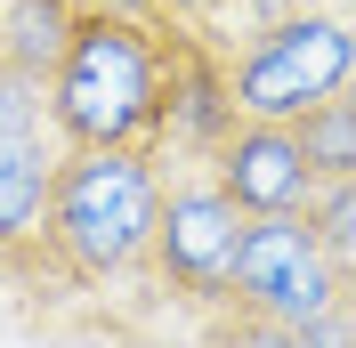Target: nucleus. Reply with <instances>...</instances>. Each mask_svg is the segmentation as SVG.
<instances>
[{
  "label": "nucleus",
  "mask_w": 356,
  "mask_h": 348,
  "mask_svg": "<svg viewBox=\"0 0 356 348\" xmlns=\"http://www.w3.org/2000/svg\"><path fill=\"white\" fill-rule=\"evenodd\" d=\"M162 203V154L138 146H65L57 178H49V211L33 260L57 283H122L146 267V235H154Z\"/></svg>",
  "instance_id": "nucleus-1"
},
{
  "label": "nucleus",
  "mask_w": 356,
  "mask_h": 348,
  "mask_svg": "<svg viewBox=\"0 0 356 348\" xmlns=\"http://www.w3.org/2000/svg\"><path fill=\"white\" fill-rule=\"evenodd\" d=\"M65 146H138L162 154V17L73 8V33L41 81Z\"/></svg>",
  "instance_id": "nucleus-2"
},
{
  "label": "nucleus",
  "mask_w": 356,
  "mask_h": 348,
  "mask_svg": "<svg viewBox=\"0 0 356 348\" xmlns=\"http://www.w3.org/2000/svg\"><path fill=\"white\" fill-rule=\"evenodd\" d=\"M348 65H356V41H348L340 0H316V8H291L275 24H251L243 41L227 49L235 122H300L332 89H348Z\"/></svg>",
  "instance_id": "nucleus-3"
},
{
  "label": "nucleus",
  "mask_w": 356,
  "mask_h": 348,
  "mask_svg": "<svg viewBox=\"0 0 356 348\" xmlns=\"http://www.w3.org/2000/svg\"><path fill=\"white\" fill-rule=\"evenodd\" d=\"M340 300H348V267L324 260V243L308 235L300 211L243 219V243H235V260H227L219 308L259 316V324H316V316L340 308Z\"/></svg>",
  "instance_id": "nucleus-4"
},
{
  "label": "nucleus",
  "mask_w": 356,
  "mask_h": 348,
  "mask_svg": "<svg viewBox=\"0 0 356 348\" xmlns=\"http://www.w3.org/2000/svg\"><path fill=\"white\" fill-rule=\"evenodd\" d=\"M235 243H243V211L211 187V171L162 178L154 235H146V276H154L178 308H219Z\"/></svg>",
  "instance_id": "nucleus-5"
},
{
  "label": "nucleus",
  "mask_w": 356,
  "mask_h": 348,
  "mask_svg": "<svg viewBox=\"0 0 356 348\" xmlns=\"http://www.w3.org/2000/svg\"><path fill=\"white\" fill-rule=\"evenodd\" d=\"M57 162H65V138L49 122L41 81L0 73V267H33Z\"/></svg>",
  "instance_id": "nucleus-6"
},
{
  "label": "nucleus",
  "mask_w": 356,
  "mask_h": 348,
  "mask_svg": "<svg viewBox=\"0 0 356 348\" xmlns=\"http://www.w3.org/2000/svg\"><path fill=\"white\" fill-rule=\"evenodd\" d=\"M235 130L227 97V49L186 17H162V146L186 162H211V146Z\"/></svg>",
  "instance_id": "nucleus-7"
},
{
  "label": "nucleus",
  "mask_w": 356,
  "mask_h": 348,
  "mask_svg": "<svg viewBox=\"0 0 356 348\" xmlns=\"http://www.w3.org/2000/svg\"><path fill=\"white\" fill-rule=\"evenodd\" d=\"M202 171H211V187H219L243 219L300 211V203L316 195V171H308V154H300V138H291V122H235V130L211 146Z\"/></svg>",
  "instance_id": "nucleus-8"
},
{
  "label": "nucleus",
  "mask_w": 356,
  "mask_h": 348,
  "mask_svg": "<svg viewBox=\"0 0 356 348\" xmlns=\"http://www.w3.org/2000/svg\"><path fill=\"white\" fill-rule=\"evenodd\" d=\"M73 8L81 0H0V73L49 81V65L73 33Z\"/></svg>",
  "instance_id": "nucleus-9"
},
{
  "label": "nucleus",
  "mask_w": 356,
  "mask_h": 348,
  "mask_svg": "<svg viewBox=\"0 0 356 348\" xmlns=\"http://www.w3.org/2000/svg\"><path fill=\"white\" fill-rule=\"evenodd\" d=\"M202 332H211V348H348V300L324 308L316 324H259L235 308H202Z\"/></svg>",
  "instance_id": "nucleus-10"
},
{
  "label": "nucleus",
  "mask_w": 356,
  "mask_h": 348,
  "mask_svg": "<svg viewBox=\"0 0 356 348\" xmlns=\"http://www.w3.org/2000/svg\"><path fill=\"white\" fill-rule=\"evenodd\" d=\"M291 138H300V154H308L316 178H356V97L348 89H332L324 106H308L291 122Z\"/></svg>",
  "instance_id": "nucleus-11"
},
{
  "label": "nucleus",
  "mask_w": 356,
  "mask_h": 348,
  "mask_svg": "<svg viewBox=\"0 0 356 348\" xmlns=\"http://www.w3.org/2000/svg\"><path fill=\"white\" fill-rule=\"evenodd\" d=\"M300 219H308V235L324 243L332 267L356 260V178H316V195L300 203Z\"/></svg>",
  "instance_id": "nucleus-12"
},
{
  "label": "nucleus",
  "mask_w": 356,
  "mask_h": 348,
  "mask_svg": "<svg viewBox=\"0 0 356 348\" xmlns=\"http://www.w3.org/2000/svg\"><path fill=\"white\" fill-rule=\"evenodd\" d=\"M227 0H162V17H186V24H211Z\"/></svg>",
  "instance_id": "nucleus-13"
},
{
  "label": "nucleus",
  "mask_w": 356,
  "mask_h": 348,
  "mask_svg": "<svg viewBox=\"0 0 356 348\" xmlns=\"http://www.w3.org/2000/svg\"><path fill=\"white\" fill-rule=\"evenodd\" d=\"M81 8H106V17H162V0H81Z\"/></svg>",
  "instance_id": "nucleus-14"
}]
</instances>
